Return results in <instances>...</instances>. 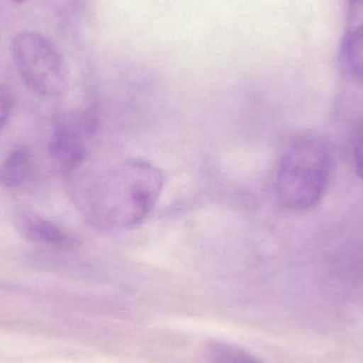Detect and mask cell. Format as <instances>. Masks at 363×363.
I'll return each mask as SVG.
<instances>
[{"mask_svg":"<svg viewBox=\"0 0 363 363\" xmlns=\"http://www.w3.org/2000/svg\"><path fill=\"white\" fill-rule=\"evenodd\" d=\"M161 170L143 160H128L106 170L95 181L87 196L91 223L110 232H125L140 226L161 196Z\"/></svg>","mask_w":363,"mask_h":363,"instance_id":"cell-1","label":"cell"},{"mask_svg":"<svg viewBox=\"0 0 363 363\" xmlns=\"http://www.w3.org/2000/svg\"><path fill=\"white\" fill-rule=\"evenodd\" d=\"M330 151L315 136L294 140L279 161L277 194L279 202L292 211L315 206L325 192L330 177Z\"/></svg>","mask_w":363,"mask_h":363,"instance_id":"cell-2","label":"cell"},{"mask_svg":"<svg viewBox=\"0 0 363 363\" xmlns=\"http://www.w3.org/2000/svg\"><path fill=\"white\" fill-rule=\"evenodd\" d=\"M11 55L23 82L38 95L53 97L65 89V64L46 36L33 31L17 34L11 44Z\"/></svg>","mask_w":363,"mask_h":363,"instance_id":"cell-3","label":"cell"},{"mask_svg":"<svg viewBox=\"0 0 363 363\" xmlns=\"http://www.w3.org/2000/svg\"><path fill=\"white\" fill-rule=\"evenodd\" d=\"M204 357L206 363H262L245 350L219 341L207 345Z\"/></svg>","mask_w":363,"mask_h":363,"instance_id":"cell-7","label":"cell"},{"mask_svg":"<svg viewBox=\"0 0 363 363\" xmlns=\"http://www.w3.org/2000/svg\"><path fill=\"white\" fill-rule=\"evenodd\" d=\"M13 101L10 93L6 86L0 83V130L6 125L9 116H10L11 110H12Z\"/></svg>","mask_w":363,"mask_h":363,"instance_id":"cell-10","label":"cell"},{"mask_svg":"<svg viewBox=\"0 0 363 363\" xmlns=\"http://www.w3.org/2000/svg\"><path fill=\"white\" fill-rule=\"evenodd\" d=\"M97 129L98 119L91 111H74L57 118L49 138L48 150L60 169L70 172L82 165Z\"/></svg>","mask_w":363,"mask_h":363,"instance_id":"cell-4","label":"cell"},{"mask_svg":"<svg viewBox=\"0 0 363 363\" xmlns=\"http://www.w3.org/2000/svg\"><path fill=\"white\" fill-rule=\"evenodd\" d=\"M347 59L352 72L358 78L363 79V23L350 36Z\"/></svg>","mask_w":363,"mask_h":363,"instance_id":"cell-8","label":"cell"},{"mask_svg":"<svg viewBox=\"0 0 363 363\" xmlns=\"http://www.w3.org/2000/svg\"><path fill=\"white\" fill-rule=\"evenodd\" d=\"M353 157L356 172L363 181V123L356 132L355 140H354Z\"/></svg>","mask_w":363,"mask_h":363,"instance_id":"cell-9","label":"cell"},{"mask_svg":"<svg viewBox=\"0 0 363 363\" xmlns=\"http://www.w3.org/2000/svg\"><path fill=\"white\" fill-rule=\"evenodd\" d=\"M32 155L27 147H14L0 164V186L14 189L23 185L29 177Z\"/></svg>","mask_w":363,"mask_h":363,"instance_id":"cell-6","label":"cell"},{"mask_svg":"<svg viewBox=\"0 0 363 363\" xmlns=\"http://www.w3.org/2000/svg\"><path fill=\"white\" fill-rule=\"evenodd\" d=\"M352 1L355 2L357 6H363V0H352Z\"/></svg>","mask_w":363,"mask_h":363,"instance_id":"cell-11","label":"cell"},{"mask_svg":"<svg viewBox=\"0 0 363 363\" xmlns=\"http://www.w3.org/2000/svg\"><path fill=\"white\" fill-rule=\"evenodd\" d=\"M18 225L25 238L32 242L55 249H69L74 245V239L65 230L42 216L25 213L19 219Z\"/></svg>","mask_w":363,"mask_h":363,"instance_id":"cell-5","label":"cell"}]
</instances>
